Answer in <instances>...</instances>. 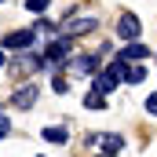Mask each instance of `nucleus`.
<instances>
[{
  "instance_id": "f257e3e1",
  "label": "nucleus",
  "mask_w": 157,
  "mask_h": 157,
  "mask_svg": "<svg viewBox=\"0 0 157 157\" xmlns=\"http://www.w3.org/2000/svg\"><path fill=\"white\" fill-rule=\"evenodd\" d=\"M33 40H37V33H33V29H22V33H7L0 48H11V51H29V48H33Z\"/></svg>"
},
{
  "instance_id": "f03ea898",
  "label": "nucleus",
  "mask_w": 157,
  "mask_h": 157,
  "mask_svg": "<svg viewBox=\"0 0 157 157\" xmlns=\"http://www.w3.org/2000/svg\"><path fill=\"white\" fill-rule=\"evenodd\" d=\"M95 26H99V18H95V15H70V22H66V33H70V37H77V33H91V29H95Z\"/></svg>"
},
{
  "instance_id": "7ed1b4c3",
  "label": "nucleus",
  "mask_w": 157,
  "mask_h": 157,
  "mask_svg": "<svg viewBox=\"0 0 157 157\" xmlns=\"http://www.w3.org/2000/svg\"><path fill=\"white\" fill-rule=\"evenodd\" d=\"M139 29H143V22L135 18V15H121V22H117V33L124 40H139Z\"/></svg>"
},
{
  "instance_id": "20e7f679",
  "label": "nucleus",
  "mask_w": 157,
  "mask_h": 157,
  "mask_svg": "<svg viewBox=\"0 0 157 157\" xmlns=\"http://www.w3.org/2000/svg\"><path fill=\"white\" fill-rule=\"evenodd\" d=\"M70 70L73 73H99V55H77V59H70Z\"/></svg>"
},
{
  "instance_id": "39448f33",
  "label": "nucleus",
  "mask_w": 157,
  "mask_h": 157,
  "mask_svg": "<svg viewBox=\"0 0 157 157\" xmlns=\"http://www.w3.org/2000/svg\"><path fill=\"white\" fill-rule=\"evenodd\" d=\"M146 55H150V48L139 44V40H128V48H121V62H139V59H146Z\"/></svg>"
},
{
  "instance_id": "423d86ee",
  "label": "nucleus",
  "mask_w": 157,
  "mask_h": 157,
  "mask_svg": "<svg viewBox=\"0 0 157 157\" xmlns=\"http://www.w3.org/2000/svg\"><path fill=\"white\" fill-rule=\"evenodd\" d=\"M11 102H15L18 110H33V102H37V84H26V88H18Z\"/></svg>"
},
{
  "instance_id": "0eeeda50",
  "label": "nucleus",
  "mask_w": 157,
  "mask_h": 157,
  "mask_svg": "<svg viewBox=\"0 0 157 157\" xmlns=\"http://www.w3.org/2000/svg\"><path fill=\"white\" fill-rule=\"evenodd\" d=\"M40 66H44V62H40L33 51H18V59H15V73H33Z\"/></svg>"
},
{
  "instance_id": "6e6552de",
  "label": "nucleus",
  "mask_w": 157,
  "mask_h": 157,
  "mask_svg": "<svg viewBox=\"0 0 157 157\" xmlns=\"http://www.w3.org/2000/svg\"><path fill=\"white\" fill-rule=\"evenodd\" d=\"M113 88H117V77H113L110 70H99V73H95V88H91V91H99V95H106V99H110V91H113Z\"/></svg>"
},
{
  "instance_id": "1a4fd4ad",
  "label": "nucleus",
  "mask_w": 157,
  "mask_h": 157,
  "mask_svg": "<svg viewBox=\"0 0 157 157\" xmlns=\"http://www.w3.org/2000/svg\"><path fill=\"white\" fill-rule=\"evenodd\" d=\"M124 150V139L121 135H102V157H113Z\"/></svg>"
},
{
  "instance_id": "9d476101",
  "label": "nucleus",
  "mask_w": 157,
  "mask_h": 157,
  "mask_svg": "<svg viewBox=\"0 0 157 157\" xmlns=\"http://www.w3.org/2000/svg\"><path fill=\"white\" fill-rule=\"evenodd\" d=\"M121 80H128V84H143V80H146V70H143V66H128Z\"/></svg>"
},
{
  "instance_id": "9b49d317",
  "label": "nucleus",
  "mask_w": 157,
  "mask_h": 157,
  "mask_svg": "<svg viewBox=\"0 0 157 157\" xmlns=\"http://www.w3.org/2000/svg\"><path fill=\"white\" fill-rule=\"evenodd\" d=\"M40 135H44L48 143H66V139H70V132H66V128H44Z\"/></svg>"
},
{
  "instance_id": "f8f14e48",
  "label": "nucleus",
  "mask_w": 157,
  "mask_h": 157,
  "mask_svg": "<svg viewBox=\"0 0 157 157\" xmlns=\"http://www.w3.org/2000/svg\"><path fill=\"white\" fill-rule=\"evenodd\" d=\"M84 106H88V110H102V106H106V95H99V91H88V95H84Z\"/></svg>"
},
{
  "instance_id": "ddd939ff",
  "label": "nucleus",
  "mask_w": 157,
  "mask_h": 157,
  "mask_svg": "<svg viewBox=\"0 0 157 157\" xmlns=\"http://www.w3.org/2000/svg\"><path fill=\"white\" fill-rule=\"evenodd\" d=\"M26 7H29L33 15H40V11H48V0H26Z\"/></svg>"
},
{
  "instance_id": "4468645a",
  "label": "nucleus",
  "mask_w": 157,
  "mask_h": 157,
  "mask_svg": "<svg viewBox=\"0 0 157 157\" xmlns=\"http://www.w3.org/2000/svg\"><path fill=\"white\" fill-rule=\"evenodd\" d=\"M146 113H150V117H157V91L146 99Z\"/></svg>"
},
{
  "instance_id": "2eb2a0df",
  "label": "nucleus",
  "mask_w": 157,
  "mask_h": 157,
  "mask_svg": "<svg viewBox=\"0 0 157 157\" xmlns=\"http://www.w3.org/2000/svg\"><path fill=\"white\" fill-rule=\"evenodd\" d=\"M51 88H55V91H59V95H62V91H66V88H70V84H66V80H62V77H55V80H51Z\"/></svg>"
},
{
  "instance_id": "dca6fc26",
  "label": "nucleus",
  "mask_w": 157,
  "mask_h": 157,
  "mask_svg": "<svg viewBox=\"0 0 157 157\" xmlns=\"http://www.w3.org/2000/svg\"><path fill=\"white\" fill-rule=\"evenodd\" d=\"M7 132H11V121H7V117H0V139H4Z\"/></svg>"
},
{
  "instance_id": "f3484780",
  "label": "nucleus",
  "mask_w": 157,
  "mask_h": 157,
  "mask_svg": "<svg viewBox=\"0 0 157 157\" xmlns=\"http://www.w3.org/2000/svg\"><path fill=\"white\" fill-rule=\"evenodd\" d=\"M0 66H4V48H0Z\"/></svg>"
}]
</instances>
